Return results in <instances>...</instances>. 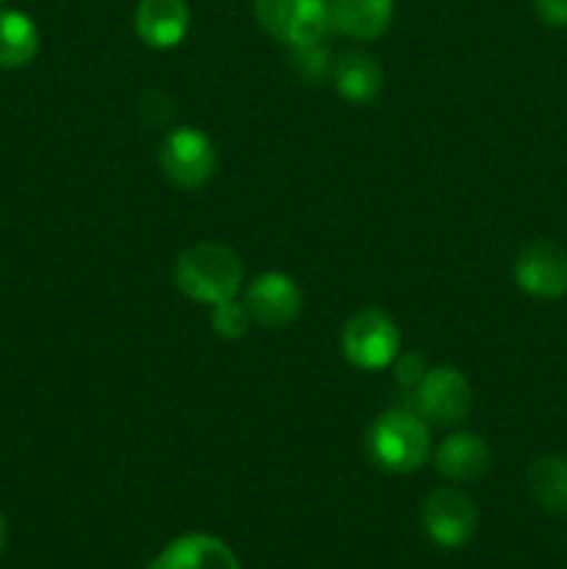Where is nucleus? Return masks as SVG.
I'll use <instances>...</instances> for the list:
<instances>
[{
	"instance_id": "f257e3e1",
	"label": "nucleus",
	"mask_w": 567,
	"mask_h": 569,
	"mask_svg": "<svg viewBox=\"0 0 567 569\" xmlns=\"http://www.w3.org/2000/svg\"><path fill=\"white\" fill-rule=\"evenodd\" d=\"M176 287L195 303L215 306L237 298L242 289V259L222 242H198L181 250L172 264Z\"/></svg>"
},
{
	"instance_id": "f03ea898",
	"label": "nucleus",
	"mask_w": 567,
	"mask_h": 569,
	"mask_svg": "<svg viewBox=\"0 0 567 569\" xmlns=\"http://www.w3.org/2000/svg\"><path fill=\"white\" fill-rule=\"evenodd\" d=\"M367 456L381 470L404 476L431 456V431L415 409H389L367 431Z\"/></svg>"
},
{
	"instance_id": "7ed1b4c3",
	"label": "nucleus",
	"mask_w": 567,
	"mask_h": 569,
	"mask_svg": "<svg viewBox=\"0 0 567 569\" xmlns=\"http://www.w3.org/2000/svg\"><path fill=\"white\" fill-rule=\"evenodd\" d=\"M342 356L356 370L376 372L400 356L398 322L381 309H361L342 326Z\"/></svg>"
},
{
	"instance_id": "20e7f679",
	"label": "nucleus",
	"mask_w": 567,
	"mask_h": 569,
	"mask_svg": "<svg viewBox=\"0 0 567 569\" xmlns=\"http://www.w3.org/2000/svg\"><path fill=\"white\" fill-rule=\"evenodd\" d=\"M253 14L289 50L322 42L331 28L326 0H253Z\"/></svg>"
},
{
	"instance_id": "39448f33",
	"label": "nucleus",
	"mask_w": 567,
	"mask_h": 569,
	"mask_svg": "<svg viewBox=\"0 0 567 569\" xmlns=\"http://www.w3.org/2000/svg\"><path fill=\"white\" fill-rule=\"evenodd\" d=\"M411 406L428 426L454 428L470 415L472 387L465 372L456 367H428L422 381L411 392Z\"/></svg>"
},
{
	"instance_id": "423d86ee",
	"label": "nucleus",
	"mask_w": 567,
	"mask_h": 569,
	"mask_svg": "<svg viewBox=\"0 0 567 569\" xmlns=\"http://www.w3.org/2000/svg\"><path fill=\"white\" fill-rule=\"evenodd\" d=\"M159 167L178 189H200L215 178L217 148L198 128H172L159 144Z\"/></svg>"
},
{
	"instance_id": "0eeeda50",
	"label": "nucleus",
	"mask_w": 567,
	"mask_h": 569,
	"mask_svg": "<svg viewBox=\"0 0 567 569\" xmlns=\"http://www.w3.org/2000/svg\"><path fill=\"white\" fill-rule=\"evenodd\" d=\"M422 528L439 548L456 550L476 537L478 509L459 487H437L422 503Z\"/></svg>"
},
{
	"instance_id": "6e6552de",
	"label": "nucleus",
	"mask_w": 567,
	"mask_h": 569,
	"mask_svg": "<svg viewBox=\"0 0 567 569\" xmlns=\"http://www.w3.org/2000/svg\"><path fill=\"white\" fill-rule=\"evenodd\" d=\"M515 281L526 295L556 300L567 295V248L556 239H531L515 259Z\"/></svg>"
},
{
	"instance_id": "1a4fd4ad",
	"label": "nucleus",
	"mask_w": 567,
	"mask_h": 569,
	"mask_svg": "<svg viewBox=\"0 0 567 569\" xmlns=\"http://www.w3.org/2000/svg\"><path fill=\"white\" fill-rule=\"evenodd\" d=\"M242 303L248 306L256 326L278 331L304 315V289L287 272H261L248 283Z\"/></svg>"
},
{
	"instance_id": "9d476101",
	"label": "nucleus",
	"mask_w": 567,
	"mask_h": 569,
	"mask_svg": "<svg viewBox=\"0 0 567 569\" xmlns=\"http://www.w3.org/2000/svg\"><path fill=\"white\" fill-rule=\"evenodd\" d=\"M192 14L187 0H139L133 11V31L142 44L153 50H170L187 39Z\"/></svg>"
},
{
	"instance_id": "9b49d317",
	"label": "nucleus",
	"mask_w": 567,
	"mask_h": 569,
	"mask_svg": "<svg viewBox=\"0 0 567 569\" xmlns=\"http://www.w3.org/2000/svg\"><path fill=\"white\" fill-rule=\"evenodd\" d=\"M150 569H242L237 553L211 533H183L153 559Z\"/></svg>"
},
{
	"instance_id": "f8f14e48",
	"label": "nucleus",
	"mask_w": 567,
	"mask_h": 569,
	"mask_svg": "<svg viewBox=\"0 0 567 569\" xmlns=\"http://www.w3.org/2000/svg\"><path fill=\"white\" fill-rule=\"evenodd\" d=\"M434 467L454 483H472L489 470V445L472 431H456L434 450Z\"/></svg>"
},
{
	"instance_id": "ddd939ff",
	"label": "nucleus",
	"mask_w": 567,
	"mask_h": 569,
	"mask_svg": "<svg viewBox=\"0 0 567 569\" xmlns=\"http://www.w3.org/2000/svg\"><path fill=\"white\" fill-rule=\"evenodd\" d=\"M395 0H328V20L337 33L359 42H372L387 33Z\"/></svg>"
},
{
	"instance_id": "4468645a",
	"label": "nucleus",
	"mask_w": 567,
	"mask_h": 569,
	"mask_svg": "<svg viewBox=\"0 0 567 569\" xmlns=\"http://www.w3.org/2000/svg\"><path fill=\"white\" fill-rule=\"evenodd\" d=\"M334 87L339 98L354 106H367L381 94L384 89V70L376 56L365 50H345L331 67Z\"/></svg>"
},
{
	"instance_id": "2eb2a0df",
	"label": "nucleus",
	"mask_w": 567,
	"mask_h": 569,
	"mask_svg": "<svg viewBox=\"0 0 567 569\" xmlns=\"http://www.w3.org/2000/svg\"><path fill=\"white\" fill-rule=\"evenodd\" d=\"M528 492L545 515H567V456H539L528 470Z\"/></svg>"
},
{
	"instance_id": "dca6fc26",
	"label": "nucleus",
	"mask_w": 567,
	"mask_h": 569,
	"mask_svg": "<svg viewBox=\"0 0 567 569\" xmlns=\"http://www.w3.org/2000/svg\"><path fill=\"white\" fill-rule=\"evenodd\" d=\"M39 53V28L17 9H0V70H20Z\"/></svg>"
},
{
	"instance_id": "f3484780",
	"label": "nucleus",
	"mask_w": 567,
	"mask_h": 569,
	"mask_svg": "<svg viewBox=\"0 0 567 569\" xmlns=\"http://www.w3.org/2000/svg\"><path fill=\"white\" fill-rule=\"evenodd\" d=\"M209 320H211V331H215L217 337L228 339V342L248 337L250 326H253L248 306H245L242 300H237V298L222 300V303L211 306Z\"/></svg>"
},
{
	"instance_id": "a211bd4d",
	"label": "nucleus",
	"mask_w": 567,
	"mask_h": 569,
	"mask_svg": "<svg viewBox=\"0 0 567 569\" xmlns=\"http://www.w3.org/2000/svg\"><path fill=\"white\" fill-rule=\"evenodd\" d=\"M331 50L322 42L306 44V48H292V70L298 72L300 81L320 83L331 72Z\"/></svg>"
},
{
	"instance_id": "6ab92c4d",
	"label": "nucleus",
	"mask_w": 567,
	"mask_h": 569,
	"mask_svg": "<svg viewBox=\"0 0 567 569\" xmlns=\"http://www.w3.org/2000/svg\"><path fill=\"white\" fill-rule=\"evenodd\" d=\"M395 367V381L400 383V389H406V392H415L417 383L422 381V376L428 372V365L422 356L417 353H400L398 359L392 361Z\"/></svg>"
},
{
	"instance_id": "aec40b11",
	"label": "nucleus",
	"mask_w": 567,
	"mask_h": 569,
	"mask_svg": "<svg viewBox=\"0 0 567 569\" xmlns=\"http://www.w3.org/2000/svg\"><path fill=\"white\" fill-rule=\"evenodd\" d=\"M534 11L545 26L565 28L567 26V0H531Z\"/></svg>"
},
{
	"instance_id": "412c9836",
	"label": "nucleus",
	"mask_w": 567,
	"mask_h": 569,
	"mask_svg": "<svg viewBox=\"0 0 567 569\" xmlns=\"http://www.w3.org/2000/svg\"><path fill=\"white\" fill-rule=\"evenodd\" d=\"M6 533H9V528H6V517H3V511H0V553H3V548H6Z\"/></svg>"
}]
</instances>
